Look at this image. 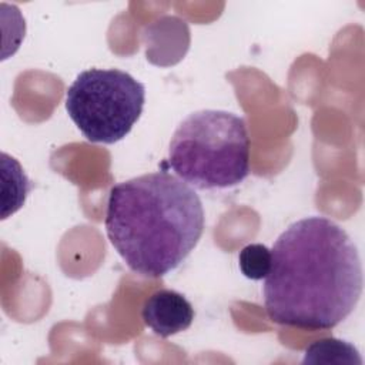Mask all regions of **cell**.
Segmentation results:
<instances>
[{"mask_svg":"<svg viewBox=\"0 0 365 365\" xmlns=\"http://www.w3.org/2000/svg\"><path fill=\"white\" fill-rule=\"evenodd\" d=\"M264 307L279 325L332 329L355 309L362 294V264L349 234L322 215L285 228L271 250Z\"/></svg>","mask_w":365,"mask_h":365,"instance_id":"obj_1","label":"cell"},{"mask_svg":"<svg viewBox=\"0 0 365 365\" xmlns=\"http://www.w3.org/2000/svg\"><path fill=\"white\" fill-rule=\"evenodd\" d=\"M204 218L194 188L157 171L113 185L104 224L127 267L143 277L158 278L175 269L195 248Z\"/></svg>","mask_w":365,"mask_h":365,"instance_id":"obj_2","label":"cell"},{"mask_svg":"<svg viewBox=\"0 0 365 365\" xmlns=\"http://www.w3.org/2000/svg\"><path fill=\"white\" fill-rule=\"evenodd\" d=\"M251 141L242 117L225 110H198L175 128L168 147L170 168L198 190H222L250 174Z\"/></svg>","mask_w":365,"mask_h":365,"instance_id":"obj_3","label":"cell"},{"mask_svg":"<svg viewBox=\"0 0 365 365\" xmlns=\"http://www.w3.org/2000/svg\"><path fill=\"white\" fill-rule=\"evenodd\" d=\"M145 88L118 68L81 71L66 93V110L81 134L91 143L114 144L138 121Z\"/></svg>","mask_w":365,"mask_h":365,"instance_id":"obj_4","label":"cell"},{"mask_svg":"<svg viewBox=\"0 0 365 365\" xmlns=\"http://www.w3.org/2000/svg\"><path fill=\"white\" fill-rule=\"evenodd\" d=\"M195 317L191 302L178 291L158 289L143 304L141 318L158 336L168 338L190 328Z\"/></svg>","mask_w":365,"mask_h":365,"instance_id":"obj_5","label":"cell"},{"mask_svg":"<svg viewBox=\"0 0 365 365\" xmlns=\"http://www.w3.org/2000/svg\"><path fill=\"white\" fill-rule=\"evenodd\" d=\"M1 218L19 211L31 188V184L19 161L1 153Z\"/></svg>","mask_w":365,"mask_h":365,"instance_id":"obj_6","label":"cell"},{"mask_svg":"<svg viewBox=\"0 0 365 365\" xmlns=\"http://www.w3.org/2000/svg\"><path fill=\"white\" fill-rule=\"evenodd\" d=\"M302 364L362 365V359L352 344L336 338H324L307 346Z\"/></svg>","mask_w":365,"mask_h":365,"instance_id":"obj_7","label":"cell"},{"mask_svg":"<svg viewBox=\"0 0 365 365\" xmlns=\"http://www.w3.org/2000/svg\"><path fill=\"white\" fill-rule=\"evenodd\" d=\"M271 250L264 244H248L238 254V265L248 279H264L271 268Z\"/></svg>","mask_w":365,"mask_h":365,"instance_id":"obj_8","label":"cell"}]
</instances>
